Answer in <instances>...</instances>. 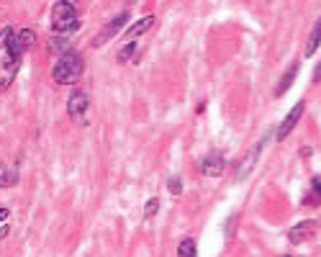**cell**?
I'll list each match as a JSON object with an SVG mask.
<instances>
[{
  "mask_svg": "<svg viewBox=\"0 0 321 257\" xmlns=\"http://www.w3.org/2000/svg\"><path fill=\"white\" fill-rule=\"evenodd\" d=\"M21 47H18V31L11 26L0 29V90H8L13 77L18 75L21 67Z\"/></svg>",
  "mask_w": 321,
  "mask_h": 257,
  "instance_id": "1",
  "label": "cell"
},
{
  "mask_svg": "<svg viewBox=\"0 0 321 257\" xmlns=\"http://www.w3.org/2000/svg\"><path fill=\"white\" fill-rule=\"evenodd\" d=\"M82 70H85L82 54H80V52H67V54H62V57L57 60V65H54V70H52V77H54V83H59V85H75V83L80 80Z\"/></svg>",
  "mask_w": 321,
  "mask_h": 257,
  "instance_id": "2",
  "label": "cell"
},
{
  "mask_svg": "<svg viewBox=\"0 0 321 257\" xmlns=\"http://www.w3.org/2000/svg\"><path fill=\"white\" fill-rule=\"evenodd\" d=\"M80 29V21H77V11L72 3L67 0H59V3L52 6V31L54 34H72Z\"/></svg>",
  "mask_w": 321,
  "mask_h": 257,
  "instance_id": "3",
  "label": "cell"
},
{
  "mask_svg": "<svg viewBox=\"0 0 321 257\" xmlns=\"http://www.w3.org/2000/svg\"><path fill=\"white\" fill-rule=\"evenodd\" d=\"M88 108H90V98H88V93H85V90H72L70 98H67V116L75 118V121H80V118L85 116Z\"/></svg>",
  "mask_w": 321,
  "mask_h": 257,
  "instance_id": "4",
  "label": "cell"
},
{
  "mask_svg": "<svg viewBox=\"0 0 321 257\" xmlns=\"http://www.w3.org/2000/svg\"><path fill=\"white\" fill-rule=\"evenodd\" d=\"M303 111H306V101H298V103L288 111V116L283 118V124H280V126H277V131H275V139H277V142H283V139H285V136L295 129V124H298V118L303 116Z\"/></svg>",
  "mask_w": 321,
  "mask_h": 257,
  "instance_id": "5",
  "label": "cell"
},
{
  "mask_svg": "<svg viewBox=\"0 0 321 257\" xmlns=\"http://www.w3.org/2000/svg\"><path fill=\"white\" fill-rule=\"evenodd\" d=\"M126 21H129V13H118L116 18H111L105 26H103V31L98 34V39H93V47H103V44H108L123 26H126Z\"/></svg>",
  "mask_w": 321,
  "mask_h": 257,
  "instance_id": "6",
  "label": "cell"
},
{
  "mask_svg": "<svg viewBox=\"0 0 321 257\" xmlns=\"http://www.w3.org/2000/svg\"><path fill=\"white\" fill-rule=\"evenodd\" d=\"M262 147H265V142L254 144V147L244 154V160H242V162H239V167H237V183H242V180H247V177H249V172L254 170V165H257V160H260V154H262Z\"/></svg>",
  "mask_w": 321,
  "mask_h": 257,
  "instance_id": "7",
  "label": "cell"
},
{
  "mask_svg": "<svg viewBox=\"0 0 321 257\" xmlns=\"http://www.w3.org/2000/svg\"><path fill=\"white\" fill-rule=\"evenodd\" d=\"M201 172L206 175V177H219L224 170H226V160H224V154H219V152H211V154H206L203 160H201Z\"/></svg>",
  "mask_w": 321,
  "mask_h": 257,
  "instance_id": "8",
  "label": "cell"
},
{
  "mask_svg": "<svg viewBox=\"0 0 321 257\" xmlns=\"http://www.w3.org/2000/svg\"><path fill=\"white\" fill-rule=\"evenodd\" d=\"M313 231H316V221L306 219V221L295 224V226L288 231V239H290L293 244H303V242H308V239L313 236Z\"/></svg>",
  "mask_w": 321,
  "mask_h": 257,
  "instance_id": "9",
  "label": "cell"
},
{
  "mask_svg": "<svg viewBox=\"0 0 321 257\" xmlns=\"http://www.w3.org/2000/svg\"><path fill=\"white\" fill-rule=\"evenodd\" d=\"M18 183V167L11 162H0V188H11Z\"/></svg>",
  "mask_w": 321,
  "mask_h": 257,
  "instance_id": "10",
  "label": "cell"
},
{
  "mask_svg": "<svg viewBox=\"0 0 321 257\" xmlns=\"http://www.w3.org/2000/svg\"><path fill=\"white\" fill-rule=\"evenodd\" d=\"M152 24H154V16H144V18H139V21L123 34V39H126V42H136V36H141L144 31H149Z\"/></svg>",
  "mask_w": 321,
  "mask_h": 257,
  "instance_id": "11",
  "label": "cell"
},
{
  "mask_svg": "<svg viewBox=\"0 0 321 257\" xmlns=\"http://www.w3.org/2000/svg\"><path fill=\"white\" fill-rule=\"evenodd\" d=\"M318 44H321V18L313 24V29H311V34H308V42H306L303 54H306V57H313V54H316V49H318Z\"/></svg>",
  "mask_w": 321,
  "mask_h": 257,
  "instance_id": "12",
  "label": "cell"
},
{
  "mask_svg": "<svg viewBox=\"0 0 321 257\" xmlns=\"http://www.w3.org/2000/svg\"><path fill=\"white\" fill-rule=\"evenodd\" d=\"M295 75H298V62H293L290 67H288V72L283 75V80H280V85L275 88V95L280 98V95H285L288 90H290V85H293V80H295Z\"/></svg>",
  "mask_w": 321,
  "mask_h": 257,
  "instance_id": "13",
  "label": "cell"
},
{
  "mask_svg": "<svg viewBox=\"0 0 321 257\" xmlns=\"http://www.w3.org/2000/svg\"><path fill=\"white\" fill-rule=\"evenodd\" d=\"M34 44H36L34 29H21V31H18V47H21V52H29Z\"/></svg>",
  "mask_w": 321,
  "mask_h": 257,
  "instance_id": "14",
  "label": "cell"
},
{
  "mask_svg": "<svg viewBox=\"0 0 321 257\" xmlns=\"http://www.w3.org/2000/svg\"><path fill=\"white\" fill-rule=\"evenodd\" d=\"M196 242L193 239H183L180 244H178V257H196Z\"/></svg>",
  "mask_w": 321,
  "mask_h": 257,
  "instance_id": "15",
  "label": "cell"
},
{
  "mask_svg": "<svg viewBox=\"0 0 321 257\" xmlns=\"http://www.w3.org/2000/svg\"><path fill=\"white\" fill-rule=\"evenodd\" d=\"M136 49H139V47H136V42H129V44L118 52V62H121V65H126L131 57H136Z\"/></svg>",
  "mask_w": 321,
  "mask_h": 257,
  "instance_id": "16",
  "label": "cell"
},
{
  "mask_svg": "<svg viewBox=\"0 0 321 257\" xmlns=\"http://www.w3.org/2000/svg\"><path fill=\"white\" fill-rule=\"evenodd\" d=\"M157 211H159V198L154 195V198H149V201H146V206H144V219H152Z\"/></svg>",
  "mask_w": 321,
  "mask_h": 257,
  "instance_id": "17",
  "label": "cell"
},
{
  "mask_svg": "<svg viewBox=\"0 0 321 257\" xmlns=\"http://www.w3.org/2000/svg\"><path fill=\"white\" fill-rule=\"evenodd\" d=\"M49 47H52L54 52H59V57H62V54H67V52H72V49H70V44H67L65 39H52V42H49Z\"/></svg>",
  "mask_w": 321,
  "mask_h": 257,
  "instance_id": "18",
  "label": "cell"
},
{
  "mask_svg": "<svg viewBox=\"0 0 321 257\" xmlns=\"http://www.w3.org/2000/svg\"><path fill=\"white\" fill-rule=\"evenodd\" d=\"M167 190H170L173 195H180V193H183V180H180V177H170V180H167Z\"/></svg>",
  "mask_w": 321,
  "mask_h": 257,
  "instance_id": "19",
  "label": "cell"
},
{
  "mask_svg": "<svg viewBox=\"0 0 321 257\" xmlns=\"http://www.w3.org/2000/svg\"><path fill=\"white\" fill-rule=\"evenodd\" d=\"M234 221H237V216H231V219L226 221V236H231V234H234Z\"/></svg>",
  "mask_w": 321,
  "mask_h": 257,
  "instance_id": "20",
  "label": "cell"
},
{
  "mask_svg": "<svg viewBox=\"0 0 321 257\" xmlns=\"http://www.w3.org/2000/svg\"><path fill=\"white\" fill-rule=\"evenodd\" d=\"M8 216H11V211H8V208H0V224H3Z\"/></svg>",
  "mask_w": 321,
  "mask_h": 257,
  "instance_id": "21",
  "label": "cell"
},
{
  "mask_svg": "<svg viewBox=\"0 0 321 257\" xmlns=\"http://www.w3.org/2000/svg\"><path fill=\"white\" fill-rule=\"evenodd\" d=\"M8 231H11V226L6 224V226H0V239H6L8 236Z\"/></svg>",
  "mask_w": 321,
  "mask_h": 257,
  "instance_id": "22",
  "label": "cell"
},
{
  "mask_svg": "<svg viewBox=\"0 0 321 257\" xmlns=\"http://www.w3.org/2000/svg\"><path fill=\"white\" fill-rule=\"evenodd\" d=\"M313 83H321V65L313 70Z\"/></svg>",
  "mask_w": 321,
  "mask_h": 257,
  "instance_id": "23",
  "label": "cell"
},
{
  "mask_svg": "<svg viewBox=\"0 0 321 257\" xmlns=\"http://www.w3.org/2000/svg\"><path fill=\"white\" fill-rule=\"evenodd\" d=\"M301 157H311V147H303V149H301Z\"/></svg>",
  "mask_w": 321,
  "mask_h": 257,
  "instance_id": "24",
  "label": "cell"
},
{
  "mask_svg": "<svg viewBox=\"0 0 321 257\" xmlns=\"http://www.w3.org/2000/svg\"><path fill=\"white\" fill-rule=\"evenodd\" d=\"M285 257H290V254H285Z\"/></svg>",
  "mask_w": 321,
  "mask_h": 257,
  "instance_id": "25",
  "label": "cell"
}]
</instances>
